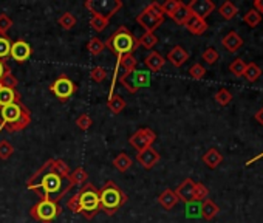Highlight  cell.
<instances>
[{
  "mask_svg": "<svg viewBox=\"0 0 263 223\" xmlns=\"http://www.w3.org/2000/svg\"><path fill=\"white\" fill-rule=\"evenodd\" d=\"M253 10H256L259 14H263V0H254Z\"/></svg>",
  "mask_w": 263,
  "mask_h": 223,
  "instance_id": "50",
  "label": "cell"
},
{
  "mask_svg": "<svg viewBox=\"0 0 263 223\" xmlns=\"http://www.w3.org/2000/svg\"><path fill=\"white\" fill-rule=\"evenodd\" d=\"M189 18H191V11H189L188 5L183 4V2H181V5L175 10V12L170 16V19H172L174 22H177L178 25H184L186 22H188Z\"/></svg>",
  "mask_w": 263,
  "mask_h": 223,
  "instance_id": "25",
  "label": "cell"
},
{
  "mask_svg": "<svg viewBox=\"0 0 263 223\" xmlns=\"http://www.w3.org/2000/svg\"><path fill=\"white\" fill-rule=\"evenodd\" d=\"M260 158H263V152H262V154H259V155H256L254 158H251V160H250V162H246V166H251L253 163L259 162V160H260Z\"/></svg>",
  "mask_w": 263,
  "mask_h": 223,
  "instance_id": "52",
  "label": "cell"
},
{
  "mask_svg": "<svg viewBox=\"0 0 263 223\" xmlns=\"http://www.w3.org/2000/svg\"><path fill=\"white\" fill-rule=\"evenodd\" d=\"M22 101L20 102H14L5 107H0V112H2V121H3V129L5 126L14 124L22 115Z\"/></svg>",
  "mask_w": 263,
  "mask_h": 223,
  "instance_id": "12",
  "label": "cell"
},
{
  "mask_svg": "<svg viewBox=\"0 0 263 223\" xmlns=\"http://www.w3.org/2000/svg\"><path fill=\"white\" fill-rule=\"evenodd\" d=\"M245 68H246V62H245L242 58L234 59V60L231 62V66H229V72H231L232 74H234V76H237V78L243 76Z\"/></svg>",
  "mask_w": 263,
  "mask_h": 223,
  "instance_id": "37",
  "label": "cell"
},
{
  "mask_svg": "<svg viewBox=\"0 0 263 223\" xmlns=\"http://www.w3.org/2000/svg\"><path fill=\"white\" fill-rule=\"evenodd\" d=\"M262 76V68L257 66V64H246V68L243 72V78L250 82H256L257 79Z\"/></svg>",
  "mask_w": 263,
  "mask_h": 223,
  "instance_id": "29",
  "label": "cell"
},
{
  "mask_svg": "<svg viewBox=\"0 0 263 223\" xmlns=\"http://www.w3.org/2000/svg\"><path fill=\"white\" fill-rule=\"evenodd\" d=\"M136 162L141 164L144 169H152V168L157 166V163L160 162V154L153 148H147V149L139 150L136 154Z\"/></svg>",
  "mask_w": 263,
  "mask_h": 223,
  "instance_id": "13",
  "label": "cell"
},
{
  "mask_svg": "<svg viewBox=\"0 0 263 223\" xmlns=\"http://www.w3.org/2000/svg\"><path fill=\"white\" fill-rule=\"evenodd\" d=\"M29 124H31V112H29V108H26L25 104H22V115H20V118L15 121L14 124L5 126V129L8 132H22L23 129H26Z\"/></svg>",
  "mask_w": 263,
  "mask_h": 223,
  "instance_id": "16",
  "label": "cell"
},
{
  "mask_svg": "<svg viewBox=\"0 0 263 223\" xmlns=\"http://www.w3.org/2000/svg\"><path fill=\"white\" fill-rule=\"evenodd\" d=\"M243 22L251 26V28H256L260 22H262V14H259L256 10H250L245 16H243Z\"/></svg>",
  "mask_w": 263,
  "mask_h": 223,
  "instance_id": "34",
  "label": "cell"
},
{
  "mask_svg": "<svg viewBox=\"0 0 263 223\" xmlns=\"http://www.w3.org/2000/svg\"><path fill=\"white\" fill-rule=\"evenodd\" d=\"M88 178V174L84 168H76L73 172H70L68 175V182L73 184V186H79V184H84Z\"/></svg>",
  "mask_w": 263,
  "mask_h": 223,
  "instance_id": "27",
  "label": "cell"
},
{
  "mask_svg": "<svg viewBox=\"0 0 263 223\" xmlns=\"http://www.w3.org/2000/svg\"><path fill=\"white\" fill-rule=\"evenodd\" d=\"M126 100H124L122 96H119V94H112V96H108V101H107V107L108 110L112 112V114L118 115L121 114V112L126 108Z\"/></svg>",
  "mask_w": 263,
  "mask_h": 223,
  "instance_id": "24",
  "label": "cell"
},
{
  "mask_svg": "<svg viewBox=\"0 0 263 223\" xmlns=\"http://www.w3.org/2000/svg\"><path fill=\"white\" fill-rule=\"evenodd\" d=\"M138 25L144 28V33H155V30L160 28L164 22V12L161 10V5L158 2H152L149 6L143 10L136 16Z\"/></svg>",
  "mask_w": 263,
  "mask_h": 223,
  "instance_id": "4",
  "label": "cell"
},
{
  "mask_svg": "<svg viewBox=\"0 0 263 223\" xmlns=\"http://www.w3.org/2000/svg\"><path fill=\"white\" fill-rule=\"evenodd\" d=\"M219 12L222 14V18L226 19V20H231V19H234L237 12H239V8L232 4V2H223L222 6L219 8Z\"/></svg>",
  "mask_w": 263,
  "mask_h": 223,
  "instance_id": "30",
  "label": "cell"
},
{
  "mask_svg": "<svg viewBox=\"0 0 263 223\" xmlns=\"http://www.w3.org/2000/svg\"><path fill=\"white\" fill-rule=\"evenodd\" d=\"M104 45L118 58L122 54H132L138 48V39L130 33L129 28L119 26L115 33L104 42Z\"/></svg>",
  "mask_w": 263,
  "mask_h": 223,
  "instance_id": "1",
  "label": "cell"
},
{
  "mask_svg": "<svg viewBox=\"0 0 263 223\" xmlns=\"http://www.w3.org/2000/svg\"><path fill=\"white\" fill-rule=\"evenodd\" d=\"M223 162V155L219 152V149L211 148L205 155H203V163L209 168V169H217Z\"/></svg>",
  "mask_w": 263,
  "mask_h": 223,
  "instance_id": "21",
  "label": "cell"
},
{
  "mask_svg": "<svg viewBox=\"0 0 263 223\" xmlns=\"http://www.w3.org/2000/svg\"><path fill=\"white\" fill-rule=\"evenodd\" d=\"M209 196V189L203 183H195L194 186V202H205Z\"/></svg>",
  "mask_w": 263,
  "mask_h": 223,
  "instance_id": "35",
  "label": "cell"
},
{
  "mask_svg": "<svg viewBox=\"0 0 263 223\" xmlns=\"http://www.w3.org/2000/svg\"><path fill=\"white\" fill-rule=\"evenodd\" d=\"M132 164H133V162H132V158L127 155V154H119V155H116V158L113 160V166L119 170V172H126V170H129L130 168H132Z\"/></svg>",
  "mask_w": 263,
  "mask_h": 223,
  "instance_id": "28",
  "label": "cell"
},
{
  "mask_svg": "<svg viewBox=\"0 0 263 223\" xmlns=\"http://www.w3.org/2000/svg\"><path fill=\"white\" fill-rule=\"evenodd\" d=\"M19 86V81H17V78H15L12 73H11V70H9V67L5 70V73H3V76L0 78V87H5V88H12V90H15V87Z\"/></svg>",
  "mask_w": 263,
  "mask_h": 223,
  "instance_id": "31",
  "label": "cell"
},
{
  "mask_svg": "<svg viewBox=\"0 0 263 223\" xmlns=\"http://www.w3.org/2000/svg\"><path fill=\"white\" fill-rule=\"evenodd\" d=\"M201 58H203V60H205V62L211 64V66L220 59L219 52H217L215 48H212V46H209V48H206V50L203 52V54H201Z\"/></svg>",
  "mask_w": 263,
  "mask_h": 223,
  "instance_id": "43",
  "label": "cell"
},
{
  "mask_svg": "<svg viewBox=\"0 0 263 223\" xmlns=\"http://www.w3.org/2000/svg\"><path fill=\"white\" fill-rule=\"evenodd\" d=\"M67 206H68V210H70L71 212H74V214H81V206H79V196H77V194H74V196H73V197L68 200Z\"/></svg>",
  "mask_w": 263,
  "mask_h": 223,
  "instance_id": "49",
  "label": "cell"
},
{
  "mask_svg": "<svg viewBox=\"0 0 263 223\" xmlns=\"http://www.w3.org/2000/svg\"><path fill=\"white\" fill-rule=\"evenodd\" d=\"M84 6L91 12V16H99L110 20L112 16L122 8V2L121 0H87Z\"/></svg>",
  "mask_w": 263,
  "mask_h": 223,
  "instance_id": "5",
  "label": "cell"
},
{
  "mask_svg": "<svg viewBox=\"0 0 263 223\" xmlns=\"http://www.w3.org/2000/svg\"><path fill=\"white\" fill-rule=\"evenodd\" d=\"M12 154H14V146L11 142L6 140L0 141V160H8Z\"/></svg>",
  "mask_w": 263,
  "mask_h": 223,
  "instance_id": "38",
  "label": "cell"
},
{
  "mask_svg": "<svg viewBox=\"0 0 263 223\" xmlns=\"http://www.w3.org/2000/svg\"><path fill=\"white\" fill-rule=\"evenodd\" d=\"M59 25L64 30H71L76 25V18L71 12H64L59 18Z\"/></svg>",
  "mask_w": 263,
  "mask_h": 223,
  "instance_id": "39",
  "label": "cell"
},
{
  "mask_svg": "<svg viewBox=\"0 0 263 223\" xmlns=\"http://www.w3.org/2000/svg\"><path fill=\"white\" fill-rule=\"evenodd\" d=\"M60 206L51 200H40L31 208L29 214L34 220L42 222V223H50L60 214Z\"/></svg>",
  "mask_w": 263,
  "mask_h": 223,
  "instance_id": "6",
  "label": "cell"
},
{
  "mask_svg": "<svg viewBox=\"0 0 263 223\" xmlns=\"http://www.w3.org/2000/svg\"><path fill=\"white\" fill-rule=\"evenodd\" d=\"M200 206L198 202H189V203H186V216L188 217H200Z\"/></svg>",
  "mask_w": 263,
  "mask_h": 223,
  "instance_id": "46",
  "label": "cell"
},
{
  "mask_svg": "<svg viewBox=\"0 0 263 223\" xmlns=\"http://www.w3.org/2000/svg\"><path fill=\"white\" fill-rule=\"evenodd\" d=\"M157 44H158V38L155 36V33H144L141 38L138 39V46L141 45V46H144V48H147V50H152Z\"/></svg>",
  "mask_w": 263,
  "mask_h": 223,
  "instance_id": "33",
  "label": "cell"
},
{
  "mask_svg": "<svg viewBox=\"0 0 263 223\" xmlns=\"http://www.w3.org/2000/svg\"><path fill=\"white\" fill-rule=\"evenodd\" d=\"M118 82L126 87L127 92L130 93H136L139 88L143 87H147L150 84V73L146 72V70H133L132 73L129 74H122L118 78Z\"/></svg>",
  "mask_w": 263,
  "mask_h": 223,
  "instance_id": "7",
  "label": "cell"
},
{
  "mask_svg": "<svg viewBox=\"0 0 263 223\" xmlns=\"http://www.w3.org/2000/svg\"><path fill=\"white\" fill-rule=\"evenodd\" d=\"M188 8L191 14L197 16L200 19H205L215 10V4L212 0H192L191 4H188Z\"/></svg>",
  "mask_w": 263,
  "mask_h": 223,
  "instance_id": "10",
  "label": "cell"
},
{
  "mask_svg": "<svg viewBox=\"0 0 263 223\" xmlns=\"http://www.w3.org/2000/svg\"><path fill=\"white\" fill-rule=\"evenodd\" d=\"M157 141V134H155L152 129L149 127H143V129H138L130 138H129V142L130 146L135 148L138 152L139 150H144L147 148H152L153 142Z\"/></svg>",
  "mask_w": 263,
  "mask_h": 223,
  "instance_id": "8",
  "label": "cell"
},
{
  "mask_svg": "<svg viewBox=\"0 0 263 223\" xmlns=\"http://www.w3.org/2000/svg\"><path fill=\"white\" fill-rule=\"evenodd\" d=\"M14 102H20V94L17 93V90L0 87V107H5Z\"/></svg>",
  "mask_w": 263,
  "mask_h": 223,
  "instance_id": "22",
  "label": "cell"
},
{
  "mask_svg": "<svg viewBox=\"0 0 263 223\" xmlns=\"http://www.w3.org/2000/svg\"><path fill=\"white\" fill-rule=\"evenodd\" d=\"M126 202H127L126 192L121 190V188L116 186V183L113 182H107L99 190L101 210L108 216H113L122 204H126Z\"/></svg>",
  "mask_w": 263,
  "mask_h": 223,
  "instance_id": "2",
  "label": "cell"
},
{
  "mask_svg": "<svg viewBox=\"0 0 263 223\" xmlns=\"http://www.w3.org/2000/svg\"><path fill=\"white\" fill-rule=\"evenodd\" d=\"M215 102L219 104V106H228L231 101H232V93L228 90V88H220L219 92L215 93V96H214Z\"/></svg>",
  "mask_w": 263,
  "mask_h": 223,
  "instance_id": "36",
  "label": "cell"
},
{
  "mask_svg": "<svg viewBox=\"0 0 263 223\" xmlns=\"http://www.w3.org/2000/svg\"><path fill=\"white\" fill-rule=\"evenodd\" d=\"M50 172L59 175L60 178L65 180V178H68V175H70V168L64 160H53V163L50 166Z\"/></svg>",
  "mask_w": 263,
  "mask_h": 223,
  "instance_id": "26",
  "label": "cell"
},
{
  "mask_svg": "<svg viewBox=\"0 0 263 223\" xmlns=\"http://www.w3.org/2000/svg\"><path fill=\"white\" fill-rule=\"evenodd\" d=\"M222 44L229 53H236L243 46V39L237 31H229V33L223 38Z\"/></svg>",
  "mask_w": 263,
  "mask_h": 223,
  "instance_id": "17",
  "label": "cell"
},
{
  "mask_svg": "<svg viewBox=\"0 0 263 223\" xmlns=\"http://www.w3.org/2000/svg\"><path fill=\"white\" fill-rule=\"evenodd\" d=\"M90 76H91V79L95 82H102L104 79L107 78V70L104 68V67H95V68H91V72H90Z\"/></svg>",
  "mask_w": 263,
  "mask_h": 223,
  "instance_id": "45",
  "label": "cell"
},
{
  "mask_svg": "<svg viewBox=\"0 0 263 223\" xmlns=\"http://www.w3.org/2000/svg\"><path fill=\"white\" fill-rule=\"evenodd\" d=\"M188 59H189V53L188 50H184L181 45H175L174 48L167 53V60L177 68L183 67L184 64L188 62Z\"/></svg>",
  "mask_w": 263,
  "mask_h": 223,
  "instance_id": "14",
  "label": "cell"
},
{
  "mask_svg": "<svg viewBox=\"0 0 263 223\" xmlns=\"http://www.w3.org/2000/svg\"><path fill=\"white\" fill-rule=\"evenodd\" d=\"M12 26V20L6 14H0V36H6L8 30Z\"/></svg>",
  "mask_w": 263,
  "mask_h": 223,
  "instance_id": "47",
  "label": "cell"
},
{
  "mask_svg": "<svg viewBox=\"0 0 263 223\" xmlns=\"http://www.w3.org/2000/svg\"><path fill=\"white\" fill-rule=\"evenodd\" d=\"M91 118L87 115V114H82V115H79L76 118V126L79 127L81 130H88L90 129V126H91Z\"/></svg>",
  "mask_w": 263,
  "mask_h": 223,
  "instance_id": "48",
  "label": "cell"
},
{
  "mask_svg": "<svg viewBox=\"0 0 263 223\" xmlns=\"http://www.w3.org/2000/svg\"><path fill=\"white\" fill-rule=\"evenodd\" d=\"M158 202H160V204L163 206L164 210L170 211V210L175 208L177 203H178L180 200H178V197H177V194H175V190H172V189H164L163 192L160 194V197H158Z\"/></svg>",
  "mask_w": 263,
  "mask_h": 223,
  "instance_id": "19",
  "label": "cell"
},
{
  "mask_svg": "<svg viewBox=\"0 0 263 223\" xmlns=\"http://www.w3.org/2000/svg\"><path fill=\"white\" fill-rule=\"evenodd\" d=\"M194 186H195V182L192 178H186L181 182V184L175 189V194L178 197V200L184 202V203H189V202H194Z\"/></svg>",
  "mask_w": 263,
  "mask_h": 223,
  "instance_id": "15",
  "label": "cell"
},
{
  "mask_svg": "<svg viewBox=\"0 0 263 223\" xmlns=\"http://www.w3.org/2000/svg\"><path fill=\"white\" fill-rule=\"evenodd\" d=\"M8 68V66L5 64V60H0V78L3 76V73H5V70Z\"/></svg>",
  "mask_w": 263,
  "mask_h": 223,
  "instance_id": "53",
  "label": "cell"
},
{
  "mask_svg": "<svg viewBox=\"0 0 263 223\" xmlns=\"http://www.w3.org/2000/svg\"><path fill=\"white\" fill-rule=\"evenodd\" d=\"M50 90L56 94V98H57L59 101L65 102L70 96H73V94H74L76 86H74V82L71 81L70 78H67V76L62 74V76H59L56 81L51 84Z\"/></svg>",
  "mask_w": 263,
  "mask_h": 223,
  "instance_id": "9",
  "label": "cell"
},
{
  "mask_svg": "<svg viewBox=\"0 0 263 223\" xmlns=\"http://www.w3.org/2000/svg\"><path fill=\"white\" fill-rule=\"evenodd\" d=\"M104 48H105V45H104V42H102L99 38H91V39L88 40V44H87V50H88V53H90L91 56L101 54V53L104 52Z\"/></svg>",
  "mask_w": 263,
  "mask_h": 223,
  "instance_id": "32",
  "label": "cell"
},
{
  "mask_svg": "<svg viewBox=\"0 0 263 223\" xmlns=\"http://www.w3.org/2000/svg\"><path fill=\"white\" fill-rule=\"evenodd\" d=\"M189 74L192 79H195V81H200V79H203L205 74H206V68L201 66V64H194V66L189 68Z\"/></svg>",
  "mask_w": 263,
  "mask_h": 223,
  "instance_id": "42",
  "label": "cell"
},
{
  "mask_svg": "<svg viewBox=\"0 0 263 223\" xmlns=\"http://www.w3.org/2000/svg\"><path fill=\"white\" fill-rule=\"evenodd\" d=\"M144 64H146V67H147L150 72H160V70L164 67L166 59H164L158 52H150V53L146 56Z\"/></svg>",
  "mask_w": 263,
  "mask_h": 223,
  "instance_id": "20",
  "label": "cell"
},
{
  "mask_svg": "<svg viewBox=\"0 0 263 223\" xmlns=\"http://www.w3.org/2000/svg\"><path fill=\"white\" fill-rule=\"evenodd\" d=\"M31 46L25 42V40H15L11 44V52H9V56L19 64H23L29 59L31 56Z\"/></svg>",
  "mask_w": 263,
  "mask_h": 223,
  "instance_id": "11",
  "label": "cell"
},
{
  "mask_svg": "<svg viewBox=\"0 0 263 223\" xmlns=\"http://www.w3.org/2000/svg\"><path fill=\"white\" fill-rule=\"evenodd\" d=\"M180 5H181L180 0H167V2H164V4L161 5V10H163L164 14H167L169 18H170V16L175 12V10H177Z\"/></svg>",
  "mask_w": 263,
  "mask_h": 223,
  "instance_id": "44",
  "label": "cell"
},
{
  "mask_svg": "<svg viewBox=\"0 0 263 223\" xmlns=\"http://www.w3.org/2000/svg\"><path fill=\"white\" fill-rule=\"evenodd\" d=\"M79 196V206H81V214L85 218H93L98 211L101 210L99 204V190L93 186L91 183H87L82 186Z\"/></svg>",
  "mask_w": 263,
  "mask_h": 223,
  "instance_id": "3",
  "label": "cell"
},
{
  "mask_svg": "<svg viewBox=\"0 0 263 223\" xmlns=\"http://www.w3.org/2000/svg\"><path fill=\"white\" fill-rule=\"evenodd\" d=\"M90 25L91 28L98 31V33H101V31H104L108 25V20L104 19V18H99V16H91V19H90Z\"/></svg>",
  "mask_w": 263,
  "mask_h": 223,
  "instance_id": "40",
  "label": "cell"
},
{
  "mask_svg": "<svg viewBox=\"0 0 263 223\" xmlns=\"http://www.w3.org/2000/svg\"><path fill=\"white\" fill-rule=\"evenodd\" d=\"M220 208L217 206L212 200L206 198L205 202H201V206H200V214L203 218L206 220H212L217 214H219Z\"/></svg>",
  "mask_w": 263,
  "mask_h": 223,
  "instance_id": "23",
  "label": "cell"
},
{
  "mask_svg": "<svg viewBox=\"0 0 263 223\" xmlns=\"http://www.w3.org/2000/svg\"><path fill=\"white\" fill-rule=\"evenodd\" d=\"M184 26L188 28L189 33H192L195 36H200V34L206 33V30H208L209 25L205 19H200V18H197V16L191 14V18L188 19V22L184 24Z\"/></svg>",
  "mask_w": 263,
  "mask_h": 223,
  "instance_id": "18",
  "label": "cell"
},
{
  "mask_svg": "<svg viewBox=\"0 0 263 223\" xmlns=\"http://www.w3.org/2000/svg\"><path fill=\"white\" fill-rule=\"evenodd\" d=\"M254 118H256V121H257L259 124H262V126H263V107H262V108H259V110L256 112Z\"/></svg>",
  "mask_w": 263,
  "mask_h": 223,
  "instance_id": "51",
  "label": "cell"
},
{
  "mask_svg": "<svg viewBox=\"0 0 263 223\" xmlns=\"http://www.w3.org/2000/svg\"><path fill=\"white\" fill-rule=\"evenodd\" d=\"M11 52V42L6 36H0V60H5Z\"/></svg>",
  "mask_w": 263,
  "mask_h": 223,
  "instance_id": "41",
  "label": "cell"
}]
</instances>
